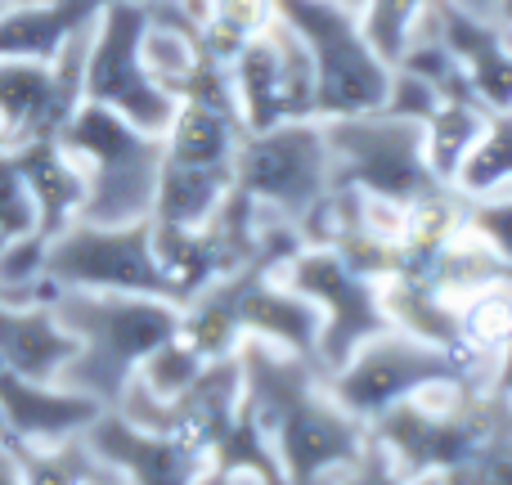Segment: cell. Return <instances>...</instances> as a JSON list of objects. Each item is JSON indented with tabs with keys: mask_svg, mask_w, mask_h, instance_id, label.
<instances>
[{
	"mask_svg": "<svg viewBox=\"0 0 512 485\" xmlns=\"http://www.w3.org/2000/svg\"><path fill=\"white\" fill-rule=\"evenodd\" d=\"M0 485H23V468H18L14 445L0 436Z\"/></svg>",
	"mask_w": 512,
	"mask_h": 485,
	"instance_id": "32",
	"label": "cell"
},
{
	"mask_svg": "<svg viewBox=\"0 0 512 485\" xmlns=\"http://www.w3.org/2000/svg\"><path fill=\"white\" fill-rule=\"evenodd\" d=\"M234 189L301 230L315 203L333 189V153L324 140V122L297 117V122L248 131L234 153Z\"/></svg>",
	"mask_w": 512,
	"mask_h": 485,
	"instance_id": "7",
	"label": "cell"
},
{
	"mask_svg": "<svg viewBox=\"0 0 512 485\" xmlns=\"http://www.w3.org/2000/svg\"><path fill=\"white\" fill-rule=\"evenodd\" d=\"M0 5H5V9H9V5H32V0H0Z\"/></svg>",
	"mask_w": 512,
	"mask_h": 485,
	"instance_id": "36",
	"label": "cell"
},
{
	"mask_svg": "<svg viewBox=\"0 0 512 485\" xmlns=\"http://www.w3.org/2000/svg\"><path fill=\"white\" fill-rule=\"evenodd\" d=\"M86 441L108 463H117L131 477V485H203L207 477V454L194 441L167 432H144V427L126 423L113 409H104L90 423Z\"/></svg>",
	"mask_w": 512,
	"mask_h": 485,
	"instance_id": "13",
	"label": "cell"
},
{
	"mask_svg": "<svg viewBox=\"0 0 512 485\" xmlns=\"http://www.w3.org/2000/svg\"><path fill=\"white\" fill-rule=\"evenodd\" d=\"M203 485H265V481L252 477V472H207Z\"/></svg>",
	"mask_w": 512,
	"mask_h": 485,
	"instance_id": "33",
	"label": "cell"
},
{
	"mask_svg": "<svg viewBox=\"0 0 512 485\" xmlns=\"http://www.w3.org/2000/svg\"><path fill=\"white\" fill-rule=\"evenodd\" d=\"M432 5V0H364L360 5V23L364 36L373 41V50L387 63H396V54L405 50L409 32H414L418 14Z\"/></svg>",
	"mask_w": 512,
	"mask_h": 485,
	"instance_id": "26",
	"label": "cell"
},
{
	"mask_svg": "<svg viewBox=\"0 0 512 485\" xmlns=\"http://www.w3.org/2000/svg\"><path fill=\"white\" fill-rule=\"evenodd\" d=\"M243 135L248 131L234 113L180 99L171 126L162 131V149H167V162H180V167H234Z\"/></svg>",
	"mask_w": 512,
	"mask_h": 485,
	"instance_id": "18",
	"label": "cell"
},
{
	"mask_svg": "<svg viewBox=\"0 0 512 485\" xmlns=\"http://www.w3.org/2000/svg\"><path fill=\"white\" fill-rule=\"evenodd\" d=\"M45 274L59 292H140V297L171 301V283L153 252L149 221H72L45 247Z\"/></svg>",
	"mask_w": 512,
	"mask_h": 485,
	"instance_id": "10",
	"label": "cell"
},
{
	"mask_svg": "<svg viewBox=\"0 0 512 485\" xmlns=\"http://www.w3.org/2000/svg\"><path fill=\"white\" fill-rule=\"evenodd\" d=\"M0 153H5V135H0Z\"/></svg>",
	"mask_w": 512,
	"mask_h": 485,
	"instance_id": "38",
	"label": "cell"
},
{
	"mask_svg": "<svg viewBox=\"0 0 512 485\" xmlns=\"http://www.w3.org/2000/svg\"><path fill=\"white\" fill-rule=\"evenodd\" d=\"M0 9H5V5H0Z\"/></svg>",
	"mask_w": 512,
	"mask_h": 485,
	"instance_id": "39",
	"label": "cell"
},
{
	"mask_svg": "<svg viewBox=\"0 0 512 485\" xmlns=\"http://www.w3.org/2000/svg\"><path fill=\"white\" fill-rule=\"evenodd\" d=\"M27 234H41L36 203H32V194H27L23 176H18L14 158L0 153V247L27 239Z\"/></svg>",
	"mask_w": 512,
	"mask_h": 485,
	"instance_id": "29",
	"label": "cell"
},
{
	"mask_svg": "<svg viewBox=\"0 0 512 485\" xmlns=\"http://www.w3.org/2000/svg\"><path fill=\"white\" fill-rule=\"evenodd\" d=\"M234 167H180V162H162L158 198H153V216L158 225H180L194 230L216 216V207L230 198Z\"/></svg>",
	"mask_w": 512,
	"mask_h": 485,
	"instance_id": "20",
	"label": "cell"
},
{
	"mask_svg": "<svg viewBox=\"0 0 512 485\" xmlns=\"http://www.w3.org/2000/svg\"><path fill=\"white\" fill-rule=\"evenodd\" d=\"M72 104L54 86L50 59H0V135L5 149L27 140H54Z\"/></svg>",
	"mask_w": 512,
	"mask_h": 485,
	"instance_id": "15",
	"label": "cell"
},
{
	"mask_svg": "<svg viewBox=\"0 0 512 485\" xmlns=\"http://www.w3.org/2000/svg\"><path fill=\"white\" fill-rule=\"evenodd\" d=\"M144 23L149 9L144 0H113L95 14L86 41V81H81V99L99 108H113L140 131L162 135L176 117V95L158 86L144 68Z\"/></svg>",
	"mask_w": 512,
	"mask_h": 485,
	"instance_id": "9",
	"label": "cell"
},
{
	"mask_svg": "<svg viewBox=\"0 0 512 485\" xmlns=\"http://www.w3.org/2000/svg\"><path fill=\"white\" fill-rule=\"evenodd\" d=\"M436 27H441L445 50L454 54L468 90L490 108L508 113L512 108V36L490 14L454 5V0H432Z\"/></svg>",
	"mask_w": 512,
	"mask_h": 485,
	"instance_id": "14",
	"label": "cell"
},
{
	"mask_svg": "<svg viewBox=\"0 0 512 485\" xmlns=\"http://www.w3.org/2000/svg\"><path fill=\"white\" fill-rule=\"evenodd\" d=\"M454 324H459L463 355L486 369L512 342V274L454 301Z\"/></svg>",
	"mask_w": 512,
	"mask_h": 485,
	"instance_id": "22",
	"label": "cell"
},
{
	"mask_svg": "<svg viewBox=\"0 0 512 485\" xmlns=\"http://www.w3.org/2000/svg\"><path fill=\"white\" fill-rule=\"evenodd\" d=\"M490 122V108L481 99H445L432 117L423 122V153H427V167L441 185H450L454 171L463 167L468 149L481 140Z\"/></svg>",
	"mask_w": 512,
	"mask_h": 485,
	"instance_id": "23",
	"label": "cell"
},
{
	"mask_svg": "<svg viewBox=\"0 0 512 485\" xmlns=\"http://www.w3.org/2000/svg\"><path fill=\"white\" fill-rule=\"evenodd\" d=\"M274 18L297 32L315 68V117L378 113L391 81V63L364 36L360 9L342 0H270Z\"/></svg>",
	"mask_w": 512,
	"mask_h": 485,
	"instance_id": "5",
	"label": "cell"
},
{
	"mask_svg": "<svg viewBox=\"0 0 512 485\" xmlns=\"http://www.w3.org/2000/svg\"><path fill=\"white\" fill-rule=\"evenodd\" d=\"M54 140L68 149V158L81 171V185H86L81 221H95V225L149 221L153 198H158V180H162V162H167L162 135L140 131L126 117H117L113 108H99L81 99Z\"/></svg>",
	"mask_w": 512,
	"mask_h": 485,
	"instance_id": "4",
	"label": "cell"
},
{
	"mask_svg": "<svg viewBox=\"0 0 512 485\" xmlns=\"http://www.w3.org/2000/svg\"><path fill=\"white\" fill-rule=\"evenodd\" d=\"M445 378H486V369L477 360H468V355H454L445 346L423 342V337L387 324L328 373V391L337 396V405L351 409L369 427L387 409H396L400 400L414 396L418 387Z\"/></svg>",
	"mask_w": 512,
	"mask_h": 485,
	"instance_id": "6",
	"label": "cell"
},
{
	"mask_svg": "<svg viewBox=\"0 0 512 485\" xmlns=\"http://www.w3.org/2000/svg\"><path fill=\"white\" fill-rule=\"evenodd\" d=\"M445 485H512V409L463 468L445 472Z\"/></svg>",
	"mask_w": 512,
	"mask_h": 485,
	"instance_id": "27",
	"label": "cell"
},
{
	"mask_svg": "<svg viewBox=\"0 0 512 485\" xmlns=\"http://www.w3.org/2000/svg\"><path fill=\"white\" fill-rule=\"evenodd\" d=\"M14 158L18 176H23L27 194L36 203V221H41V234L54 239L59 230H68L72 221H81V198H86V185H81L77 162L68 158L59 140H27L18 149H5Z\"/></svg>",
	"mask_w": 512,
	"mask_h": 485,
	"instance_id": "17",
	"label": "cell"
},
{
	"mask_svg": "<svg viewBox=\"0 0 512 485\" xmlns=\"http://www.w3.org/2000/svg\"><path fill=\"white\" fill-rule=\"evenodd\" d=\"M324 140L333 153V185L360 189L369 198L414 203L441 189L423 153V122H405L391 113L328 117Z\"/></svg>",
	"mask_w": 512,
	"mask_h": 485,
	"instance_id": "8",
	"label": "cell"
},
{
	"mask_svg": "<svg viewBox=\"0 0 512 485\" xmlns=\"http://www.w3.org/2000/svg\"><path fill=\"white\" fill-rule=\"evenodd\" d=\"M274 274L292 292L315 301L319 319H324L319 328V369L324 373H333L355 346L391 324L387 306H382V279H369L324 243H301Z\"/></svg>",
	"mask_w": 512,
	"mask_h": 485,
	"instance_id": "11",
	"label": "cell"
},
{
	"mask_svg": "<svg viewBox=\"0 0 512 485\" xmlns=\"http://www.w3.org/2000/svg\"><path fill=\"white\" fill-rule=\"evenodd\" d=\"M23 485H131L117 463H108L95 445L81 436L54 445H14Z\"/></svg>",
	"mask_w": 512,
	"mask_h": 485,
	"instance_id": "21",
	"label": "cell"
},
{
	"mask_svg": "<svg viewBox=\"0 0 512 485\" xmlns=\"http://www.w3.org/2000/svg\"><path fill=\"white\" fill-rule=\"evenodd\" d=\"M454 5L472 9V14H490V5H495V0H454Z\"/></svg>",
	"mask_w": 512,
	"mask_h": 485,
	"instance_id": "35",
	"label": "cell"
},
{
	"mask_svg": "<svg viewBox=\"0 0 512 485\" xmlns=\"http://www.w3.org/2000/svg\"><path fill=\"white\" fill-rule=\"evenodd\" d=\"M441 104H445V95L432 86V81L391 63V81H387V95H382V108H378V113L405 117V122H427V117H432Z\"/></svg>",
	"mask_w": 512,
	"mask_h": 485,
	"instance_id": "30",
	"label": "cell"
},
{
	"mask_svg": "<svg viewBox=\"0 0 512 485\" xmlns=\"http://www.w3.org/2000/svg\"><path fill=\"white\" fill-rule=\"evenodd\" d=\"M230 86L243 117V131H265V126L292 122L288 104H283V72H279V50H274L270 27L256 32L252 41H243V50L230 59Z\"/></svg>",
	"mask_w": 512,
	"mask_h": 485,
	"instance_id": "19",
	"label": "cell"
},
{
	"mask_svg": "<svg viewBox=\"0 0 512 485\" xmlns=\"http://www.w3.org/2000/svg\"><path fill=\"white\" fill-rule=\"evenodd\" d=\"M324 485H445V477H409V472H400L396 463L369 441L351 468L333 472Z\"/></svg>",
	"mask_w": 512,
	"mask_h": 485,
	"instance_id": "31",
	"label": "cell"
},
{
	"mask_svg": "<svg viewBox=\"0 0 512 485\" xmlns=\"http://www.w3.org/2000/svg\"><path fill=\"white\" fill-rule=\"evenodd\" d=\"M508 409L512 400L495 396L486 378L427 382L369 423V441L409 477H445L486 445Z\"/></svg>",
	"mask_w": 512,
	"mask_h": 485,
	"instance_id": "3",
	"label": "cell"
},
{
	"mask_svg": "<svg viewBox=\"0 0 512 485\" xmlns=\"http://www.w3.org/2000/svg\"><path fill=\"white\" fill-rule=\"evenodd\" d=\"M342 5H351V9H360V5H364V0H342Z\"/></svg>",
	"mask_w": 512,
	"mask_h": 485,
	"instance_id": "37",
	"label": "cell"
},
{
	"mask_svg": "<svg viewBox=\"0 0 512 485\" xmlns=\"http://www.w3.org/2000/svg\"><path fill=\"white\" fill-rule=\"evenodd\" d=\"M59 324L77 337V351L63 364L59 382L81 396L117 405L144 355L180 333V306L140 292H59L50 301Z\"/></svg>",
	"mask_w": 512,
	"mask_h": 485,
	"instance_id": "2",
	"label": "cell"
},
{
	"mask_svg": "<svg viewBox=\"0 0 512 485\" xmlns=\"http://www.w3.org/2000/svg\"><path fill=\"white\" fill-rule=\"evenodd\" d=\"M463 225L512 270V189L490 198H463Z\"/></svg>",
	"mask_w": 512,
	"mask_h": 485,
	"instance_id": "28",
	"label": "cell"
},
{
	"mask_svg": "<svg viewBox=\"0 0 512 485\" xmlns=\"http://www.w3.org/2000/svg\"><path fill=\"white\" fill-rule=\"evenodd\" d=\"M77 351V337L59 324L50 301H0V369L23 378H59Z\"/></svg>",
	"mask_w": 512,
	"mask_h": 485,
	"instance_id": "16",
	"label": "cell"
},
{
	"mask_svg": "<svg viewBox=\"0 0 512 485\" xmlns=\"http://www.w3.org/2000/svg\"><path fill=\"white\" fill-rule=\"evenodd\" d=\"M450 189L459 198H490L512 189V108L508 113H490L481 140L472 144L463 167L454 171Z\"/></svg>",
	"mask_w": 512,
	"mask_h": 485,
	"instance_id": "24",
	"label": "cell"
},
{
	"mask_svg": "<svg viewBox=\"0 0 512 485\" xmlns=\"http://www.w3.org/2000/svg\"><path fill=\"white\" fill-rule=\"evenodd\" d=\"M203 369H207V355L198 351L185 333H176L144 355V364L135 369V382H140L144 391H153L158 400H176L180 391L194 387Z\"/></svg>",
	"mask_w": 512,
	"mask_h": 485,
	"instance_id": "25",
	"label": "cell"
},
{
	"mask_svg": "<svg viewBox=\"0 0 512 485\" xmlns=\"http://www.w3.org/2000/svg\"><path fill=\"white\" fill-rule=\"evenodd\" d=\"M243 373V409L261 432L283 485H324L369 445V427L337 405L319 360L292 355L261 337L234 346Z\"/></svg>",
	"mask_w": 512,
	"mask_h": 485,
	"instance_id": "1",
	"label": "cell"
},
{
	"mask_svg": "<svg viewBox=\"0 0 512 485\" xmlns=\"http://www.w3.org/2000/svg\"><path fill=\"white\" fill-rule=\"evenodd\" d=\"M104 405L59 378H23L0 369V436L9 445H54L90 432Z\"/></svg>",
	"mask_w": 512,
	"mask_h": 485,
	"instance_id": "12",
	"label": "cell"
},
{
	"mask_svg": "<svg viewBox=\"0 0 512 485\" xmlns=\"http://www.w3.org/2000/svg\"><path fill=\"white\" fill-rule=\"evenodd\" d=\"M490 18L512 36V0H495V5H490Z\"/></svg>",
	"mask_w": 512,
	"mask_h": 485,
	"instance_id": "34",
	"label": "cell"
}]
</instances>
